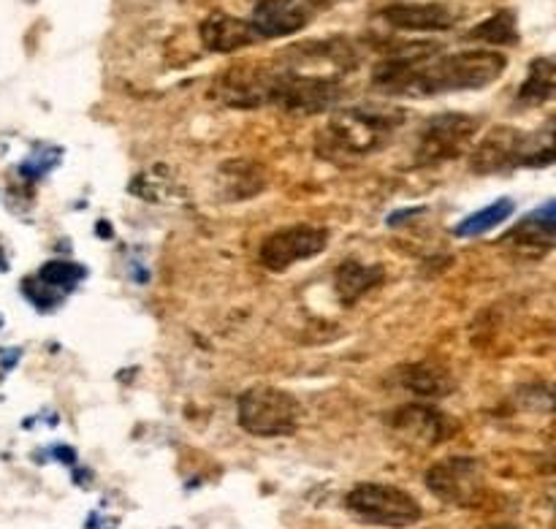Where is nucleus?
<instances>
[{
	"mask_svg": "<svg viewBox=\"0 0 556 529\" xmlns=\"http://www.w3.org/2000/svg\"><path fill=\"white\" fill-rule=\"evenodd\" d=\"M340 79H326V76L296 74L288 68H275V85H271V106H280L286 112L318 114L340 103L342 98Z\"/></svg>",
	"mask_w": 556,
	"mask_h": 529,
	"instance_id": "7",
	"label": "nucleus"
},
{
	"mask_svg": "<svg viewBox=\"0 0 556 529\" xmlns=\"http://www.w3.org/2000/svg\"><path fill=\"white\" fill-rule=\"evenodd\" d=\"M391 427L413 443L438 445L454 438L459 424L432 405H405L391 416Z\"/></svg>",
	"mask_w": 556,
	"mask_h": 529,
	"instance_id": "11",
	"label": "nucleus"
},
{
	"mask_svg": "<svg viewBox=\"0 0 556 529\" xmlns=\"http://www.w3.org/2000/svg\"><path fill=\"white\" fill-rule=\"evenodd\" d=\"M467 36L472 41L489 43V47H516L519 43V20H516V11L500 9L497 14L486 16L481 25L472 27Z\"/></svg>",
	"mask_w": 556,
	"mask_h": 529,
	"instance_id": "20",
	"label": "nucleus"
},
{
	"mask_svg": "<svg viewBox=\"0 0 556 529\" xmlns=\"http://www.w3.org/2000/svg\"><path fill=\"white\" fill-rule=\"evenodd\" d=\"M220 193L231 201L255 199L266 188V172L255 161H228L223 163L220 172Z\"/></svg>",
	"mask_w": 556,
	"mask_h": 529,
	"instance_id": "16",
	"label": "nucleus"
},
{
	"mask_svg": "<svg viewBox=\"0 0 556 529\" xmlns=\"http://www.w3.org/2000/svg\"><path fill=\"white\" fill-rule=\"evenodd\" d=\"M383 280H386L383 266L362 264V261H356V259L345 261V264H340L334 269L337 297H340L345 304L358 302L364 293H369L372 288H378Z\"/></svg>",
	"mask_w": 556,
	"mask_h": 529,
	"instance_id": "18",
	"label": "nucleus"
},
{
	"mask_svg": "<svg viewBox=\"0 0 556 529\" xmlns=\"http://www.w3.org/2000/svg\"><path fill=\"white\" fill-rule=\"evenodd\" d=\"M199 38L201 43H204V49L217 54L239 52V49H248L261 41V36L255 33V27L250 25V20L223 14V11H215V14H210L201 22Z\"/></svg>",
	"mask_w": 556,
	"mask_h": 529,
	"instance_id": "14",
	"label": "nucleus"
},
{
	"mask_svg": "<svg viewBox=\"0 0 556 529\" xmlns=\"http://www.w3.org/2000/svg\"><path fill=\"white\" fill-rule=\"evenodd\" d=\"M237 418L239 427L253 438H288L299 429L302 405L286 389L255 386L239 396Z\"/></svg>",
	"mask_w": 556,
	"mask_h": 529,
	"instance_id": "5",
	"label": "nucleus"
},
{
	"mask_svg": "<svg viewBox=\"0 0 556 529\" xmlns=\"http://www.w3.org/2000/svg\"><path fill=\"white\" fill-rule=\"evenodd\" d=\"M329 248V231L320 226H288L269 234L258 250V261L271 272H286L293 264L320 255Z\"/></svg>",
	"mask_w": 556,
	"mask_h": 529,
	"instance_id": "9",
	"label": "nucleus"
},
{
	"mask_svg": "<svg viewBox=\"0 0 556 529\" xmlns=\"http://www.w3.org/2000/svg\"><path fill=\"white\" fill-rule=\"evenodd\" d=\"M386 25L410 33H440L456 25V11L448 3H391L378 11Z\"/></svg>",
	"mask_w": 556,
	"mask_h": 529,
	"instance_id": "13",
	"label": "nucleus"
},
{
	"mask_svg": "<svg viewBox=\"0 0 556 529\" xmlns=\"http://www.w3.org/2000/svg\"><path fill=\"white\" fill-rule=\"evenodd\" d=\"M516 204L510 199H500L494 201L492 206H483L481 212H476V215L465 217V221L456 226V234L459 237H481V234L492 231L494 226H500L503 221H508L510 215H514Z\"/></svg>",
	"mask_w": 556,
	"mask_h": 529,
	"instance_id": "22",
	"label": "nucleus"
},
{
	"mask_svg": "<svg viewBox=\"0 0 556 529\" xmlns=\"http://www.w3.org/2000/svg\"><path fill=\"white\" fill-rule=\"evenodd\" d=\"M556 87V65L552 58H538L530 63V74H527L525 85L519 87L521 103H546L554 96Z\"/></svg>",
	"mask_w": 556,
	"mask_h": 529,
	"instance_id": "21",
	"label": "nucleus"
},
{
	"mask_svg": "<svg viewBox=\"0 0 556 529\" xmlns=\"http://www.w3.org/2000/svg\"><path fill=\"white\" fill-rule=\"evenodd\" d=\"M554 161L552 130L538 136L525 134L521 128L497 125L489 130L481 141L470 150V168L476 174H503L519 166H546Z\"/></svg>",
	"mask_w": 556,
	"mask_h": 529,
	"instance_id": "3",
	"label": "nucleus"
},
{
	"mask_svg": "<svg viewBox=\"0 0 556 529\" xmlns=\"http://www.w3.org/2000/svg\"><path fill=\"white\" fill-rule=\"evenodd\" d=\"M554 204L548 201V204L543 206V212L530 215L527 221H521L514 231L505 234L503 244H508L516 255H525V259H543V255L554 248Z\"/></svg>",
	"mask_w": 556,
	"mask_h": 529,
	"instance_id": "15",
	"label": "nucleus"
},
{
	"mask_svg": "<svg viewBox=\"0 0 556 529\" xmlns=\"http://www.w3.org/2000/svg\"><path fill=\"white\" fill-rule=\"evenodd\" d=\"M345 508L362 525L383 529H410L424 519L421 503L391 483H358L348 492Z\"/></svg>",
	"mask_w": 556,
	"mask_h": 529,
	"instance_id": "4",
	"label": "nucleus"
},
{
	"mask_svg": "<svg viewBox=\"0 0 556 529\" xmlns=\"http://www.w3.org/2000/svg\"><path fill=\"white\" fill-rule=\"evenodd\" d=\"M85 277V269L68 261H49L36 277V293H33V302L54 304L76 286V282Z\"/></svg>",
	"mask_w": 556,
	"mask_h": 529,
	"instance_id": "19",
	"label": "nucleus"
},
{
	"mask_svg": "<svg viewBox=\"0 0 556 529\" xmlns=\"http://www.w3.org/2000/svg\"><path fill=\"white\" fill-rule=\"evenodd\" d=\"M503 52L494 49H465V52L445 54V58L429 60L413 74L405 98H432L440 92L483 90L494 85L505 74Z\"/></svg>",
	"mask_w": 556,
	"mask_h": 529,
	"instance_id": "1",
	"label": "nucleus"
},
{
	"mask_svg": "<svg viewBox=\"0 0 556 529\" xmlns=\"http://www.w3.org/2000/svg\"><path fill=\"white\" fill-rule=\"evenodd\" d=\"M271 85H275V68L242 63L237 65V68H228L217 76L215 96L220 98L226 106L261 109L269 103Z\"/></svg>",
	"mask_w": 556,
	"mask_h": 529,
	"instance_id": "10",
	"label": "nucleus"
},
{
	"mask_svg": "<svg viewBox=\"0 0 556 529\" xmlns=\"http://www.w3.org/2000/svg\"><path fill=\"white\" fill-rule=\"evenodd\" d=\"M402 383L421 400H443L451 396L456 389V380L443 364L418 362L402 369Z\"/></svg>",
	"mask_w": 556,
	"mask_h": 529,
	"instance_id": "17",
	"label": "nucleus"
},
{
	"mask_svg": "<svg viewBox=\"0 0 556 529\" xmlns=\"http://www.w3.org/2000/svg\"><path fill=\"white\" fill-rule=\"evenodd\" d=\"M478 134V119L462 112L434 114L424 123L416 144L418 166H438V163L454 161L467 147L472 144Z\"/></svg>",
	"mask_w": 556,
	"mask_h": 529,
	"instance_id": "6",
	"label": "nucleus"
},
{
	"mask_svg": "<svg viewBox=\"0 0 556 529\" xmlns=\"http://www.w3.org/2000/svg\"><path fill=\"white\" fill-rule=\"evenodd\" d=\"M429 492L443 503L456 505V508H470L478 505L483 497V467L478 459L470 456H448V459L438 462L424 476Z\"/></svg>",
	"mask_w": 556,
	"mask_h": 529,
	"instance_id": "8",
	"label": "nucleus"
},
{
	"mask_svg": "<svg viewBox=\"0 0 556 529\" xmlns=\"http://www.w3.org/2000/svg\"><path fill=\"white\" fill-rule=\"evenodd\" d=\"M309 16H313V9L304 0H258L250 14V25L264 41V38H286L304 30L309 25Z\"/></svg>",
	"mask_w": 556,
	"mask_h": 529,
	"instance_id": "12",
	"label": "nucleus"
},
{
	"mask_svg": "<svg viewBox=\"0 0 556 529\" xmlns=\"http://www.w3.org/2000/svg\"><path fill=\"white\" fill-rule=\"evenodd\" d=\"M307 5H326V3H334V0H304Z\"/></svg>",
	"mask_w": 556,
	"mask_h": 529,
	"instance_id": "23",
	"label": "nucleus"
},
{
	"mask_svg": "<svg viewBox=\"0 0 556 529\" xmlns=\"http://www.w3.org/2000/svg\"><path fill=\"white\" fill-rule=\"evenodd\" d=\"M405 123V112L391 106H348L340 109L318 139L324 155H369L389 144L394 130Z\"/></svg>",
	"mask_w": 556,
	"mask_h": 529,
	"instance_id": "2",
	"label": "nucleus"
}]
</instances>
